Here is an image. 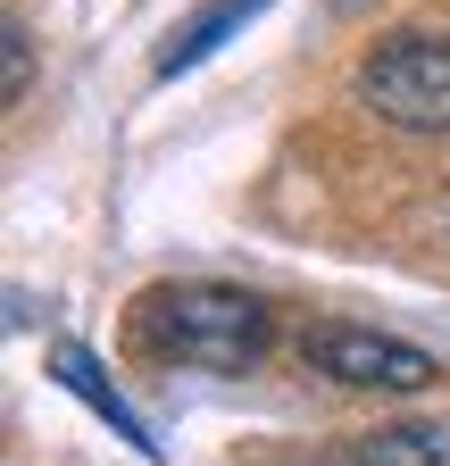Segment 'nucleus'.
<instances>
[{
    "label": "nucleus",
    "mask_w": 450,
    "mask_h": 466,
    "mask_svg": "<svg viewBox=\"0 0 450 466\" xmlns=\"http://www.w3.org/2000/svg\"><path fill=\"white\" fill-rule=\"evenodd\" d=\"M142 341L176 367L251 375L275 341V317L259 291H234V283H159L142 291Z\"/></svg>",
    "instance_id": "nucleus-1"
},
{
    "label": "nucleus",
    "mask_w": 450,
    "mask_h": 466,
    "mask_svg": "<svg viewBox=\"0 0 450 466\" xmlns=\"http://www.w3.org/2000/svg\"><path fill=\"white\" fill-rule=\"evenodd\" d=\"M359 92L401 134H450V34H425V25L384 34L359 58Z\"/></svg>",
    "instance_id": "nucleus-2"
},
{
    "label": "nucleus",
    "mask_w": 450,
    "mask_h": 466,
    "mask_svg": "<svg viewBox=\"0 0 450 466\" xmlns=\"http://www.w3.org/2000/svg\"><path fill=\"white\" fill-rule=\"evenodd\" d=\"M301 359L317 375H333V383H351V391H425L442 375L417 341L375 333V325H309L301 333Z\"/></svg>",
    "instance_id": "nucleus-3"
},
{
    "label": "nucleus",
    "mask_w": 450,
    "mask_h": 466,
    "mask_svg": "<svg viewBox=\"0 0 450 466\" xmlns=\"http://www.w3.org/2000/svg\"><path fill=\"white\" fill-rule=\"evenodd\" d=\"M50 375H59V383H67V391H76V400L92 408V417H100V425H118V433H126L134 450H150V458H159V441H150V425H142V417H134V408L118 400V383H108V375H100V359H92V350H84V341H50Z\"/></svg>",
    "instance_id": "nucleus-4"
},
{
    "label": "nucleus",
    "mask_w": 450,
    "mask_h": 466,
    "mask_svg": "<svg viewBox=\"0 0 450 466\" xmlns=\"http://www.w3.org/2000/svg\"><path fill=\"white\" fill-rule=\"evenodd\" d=\"M259 9H267V0H209L200 17H184L176 34H167V50H159V84H167V76H184V67H200V58H209L225 34H234V25H251Z\"/></svg>",
    "instance_id": "nucleus-5"
},
{
    "label": "nucleus",
    "mask_w": 450,
    "mask_h": 466,
    "mask_svg": "<svg viewBox=\"0 0 450 466\" xmlns=\"http://www.w3.org/2000/svg\"><path fill=\"white\" fill-rule=\"evenodd\" d=\"M351 466H450V425H375L359 433Z\"/></svg>",
    "instance_id": "nucleus-6"
},
{
    "label": "nucleus",
    "mask_w": 450,
    "mask_h": 466,
    "mask_svg": "<svg viewBox=\"0 0 450 466\" xmlns=\"http://www.w3.org/2000/svg\"><path fill=\"white\" fill-rule=\"evenodd\" d=\"M0 42H9V100H26V76H34V50H26V25H9Z\"/></svg>",
    "instance_id": "nucleus-7"
}]
</instances>
